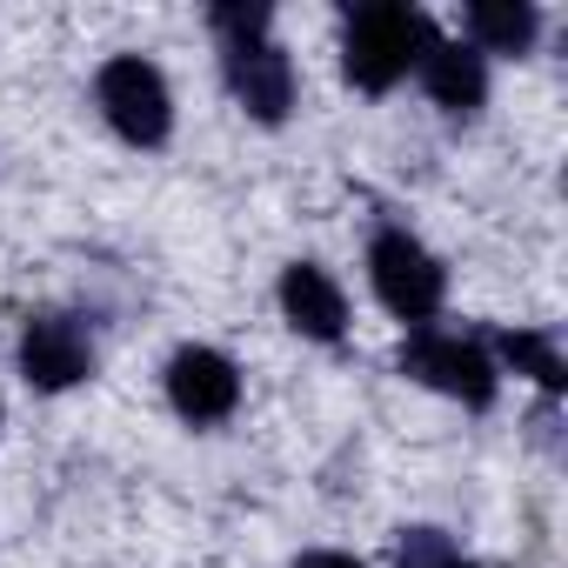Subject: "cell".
Returning <instances> with one entry per match:
<instances>
[{"label":"cell","instance_id":"obj_1","mask_svg":"<svg viewBox=\"0 0 568 568\" xmlns=\"http://www.w3.org/2000/svg\"><path fill=\"white\" fill-rule=\"evenodd\" d=\"M435 28L422 8H402V0H375V8H355L348 14V34H342V68L355 88L368 94H388L422 54H428Z\"/></svg>","mask_w":568,"mask_h":568},{"label":"cell","instance_id":"obj_10","mask_svg":"<svg viewBox=\"0 0 568 568\" xmlns=\"http://www.w3.org/2000/svg\"><path fill=\"white\" fill-rule=\"evenodd\" d=\"M541 14L528 8V0H475L468 8V48L475 54H521L535 41Z\"/></svg>","mask_w":568,"mask_h":568},{"label":"cell","instance_id":"obj_13","mask_svg":"<svg viewBox=\"0 0 568 568\" xmlns=\"http://www.w3.org/2000/svg\"><path fill=\"white\" fill-rule=\"evenodd\" d=\"M207 21H214V34H227V48H234V41H261L267 8H214Z\"/></svg>","mask_w":568,"mask_h":568},{"label":"cell","instance_id":"obj_6","mask_svg":"<svg viewBox=\"0 0 568 568\" xmlns=\"http://www.w3.org/2000/svg\"><path fill=\"white\" fill-rule=\"evenodd\" d=\"M21 375H28L41 395H61V388H74V382H88V375H94V342H88V328L68 322V315H34L28 335H21Z\"/></svg>","mask_w":568,"mask_h":568},{"label":"cell","instance_id":"obj_5","mask_svg":"<svg viewBox=\"0 0 568 568\" xmlns=\"http://www.w3.org/2000/svg\"><path fill=\"white\" fill-rule=\"evenodd\" d=\"M168 402L181 422L207 428V422H227L241 408V368L221 355V348H181L168 362Z\"/></svg>","mask_w":568,"mask_h":568},{"label":"cell","instance_id":"obj_2","mask_svg":"<svg viewBox=\"0 0 568 568\" xmlns=\"http://www.w3.org/2000/svg\"><path fill=\"white\" fill-rule=\"evenodd\" d=\"M94 101H101L108 128H114L121 141H134V148H161V141H168V128H174V94H168L161 68H154V61H141V54L108 61V68H101V81H94Z\"/></svg>","mask_w":568,"mask_h":568},{"label":"cell","instance_id":"obj_4","mask_svg":"<svg viewBox=\"0 0 568 568\" xmlns=\"http://www.w3.org/2000/svg\"><path fill=\"white\" fill-rule=\"evenodd\" d=\"M402 368H408L415 382H428L435 395H455V402H468V408H488V402H495V362H488L475 342H462V335L415 328V335L402 342Z\"/></svg>","mask_w":568,"mask_h":568},{"label":"cell","instance_id":"obj_15","mask_svg":"<svg viewBox=\"0 0 568 568\" xmlns=\"http://www.w3.org/2000/svg\"><path fill=\"white\" fill-rule=\"evenodd\" d=\"M455 568H475V561H455Z\"/></svg>","mask_w":568,"mask_h":568},{"label":"cell","instance_id":"obj_11","mask_svg":"<svg viewBox=\"0 0 568 568\" xmlns=\"http://www.w3.org/2000/svg\"><path fill=\"white\" fill-rule=\"evenodd\" d=\"M495 348H501V362H508L515 375H528L535 388H548V395H561V388H568V368H561V348H555L548 335H528V328H515V335H501Z\"/></svg>","mask_w":568,"mask_h":568},{"label":"cell","instance_id":"obj_7","mask_svg":"<svg viewBox=\"0 0 568 568\" xmlns=\"http://www.w3.org/2000/svg\"><path fill=\"white\" fill-rule=\"evenodd\" d=\"M227 88L267 128L288 121V108H295V68H288V54H281L274 41H234L227 48Z\"/></svg>","mask_w":568,"mask_h":568},{"label":"cell","instance_id":"obj_14","mask_svg":"<svg viewBox=\"0 0 568 568\" xmlns=\"http://www.w3.org/2000/svg\"><path fill=\"white\" fill-rule=\"evenodd\" d=\"M295 568H362L355 555H335V548H315V555H302Z\"/></svg>","mask_w":568,"mask_h":568},{"label":"cell","instance_id":"obj_9","mask_svg":"<svg viewBox=\"0 0 568 568\" xmlns=\"http://www.w3.org/2000/svg\"><path fill=\"white\" fill-rule=\"evenodd\" d=\"M415 68H422V81H428L435 108H448L455 121H468V114L488 101V68H481V54L462 48V41H428V54H422Z\"/></svg>","mask_w":568,"mask_h":568},{"label":"cell","instance_id":"obj_12","mask_svg":"<svg viewBox=\"0 0 568 568\" xmlns=\"http://www.w3.org/2000/svg\"><path fill=\"white\" fill-rule=\"evenodd\" d=\"M455 561L462 555L442 528H402V541H395V568H455Z\"/></svg>","mask_w":568,"mask_h":568},{"label":"cell","instance_id":"obj_8","mask_svg":"<svg viewBox=\"0 0 568 568\" xmlns=\"http://www.w3.org/2000/svg\"><path fill=\"white\" fill-rule=\"evenodd\" d=\"M281 315H288L295 335H308V342H342V328H348V302L315 261H295L281 274Z\"/></svg>","mask_w":568,"mask_h":568},{"label":"cell","instance_id":"obj_3","mask_svg":"<svg viewBox=\"0 0 568 568\" xmlns=\"http://www.w3.org/2000/svg\"><path fill=\"white\" fill-rule=\"evenodd\" d=\"M368 281H375L382 308L402 315V322H428V315L442 308V295H448L442 261H435L415 234H402V227L375 234V247H368Z\"/></svg>","mask_w":568,"mask_h":568}]
</instances>
